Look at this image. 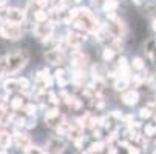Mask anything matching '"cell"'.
<instances>
[{
    "mask_svg": "<svg viewBox=\"0 0 156 154\" xmlns=\"http://www.w3.org/2000/svg\"><path fill=\"white\" fill-rule=\"evenodd\" d=\"M25 152L27 154H47V152H43L40 148H37V146H30L28 149H25Z\"/></svg>",
    "mask_w": 156,
    "mask_h": 154,
    "instance_id": "obj_28",
    "label": "cell"
},
{
    "mask_svg": "<svg viewBox=\"0 0 156 154\" xmlns=\"http://www.w3.org/2000/svg\"><path fill=\"white\" fill-rule=\"evenodd\" d=\"M144 133H145V136H153L154 133H156V126L154 125H145V129H144Z\"/></svg>",
    "mask_w": 156,
    "mask_h": 154,
    "instance_id": "obj_27",
    "label": "cell"
},
{
    "mask_svg": "<svg viewBox=\"0 0 156 154\" xmlns=\"http://www.w3.org/2000/svg\"><path fill=\"white\" fill-rule=\"evenodd\" d=\"M128 82L130 79H125V77H119L116 82H115V90L116 91H124L125 88L128 86Z\"/></svg>",
    "mask_w": 156,
    "mask_h": 154,
    "instance_id": "obj_16",
    "label": "cell"
},
{
    "mask_svg": "<svg viewBox=\"0 0 156 154\" xmlns=\"http://www.w3.org/2000/svg\"><path fill=\"white\" fill-rule=\"evenodd\" d=\"M83 126L82 125H79V123H76V125H70V129H68V136L71 140H77V139H82L83 136Z\"/></svg>",
    "mask_w": 156,
    "mask_h": 154,
    "instance_id": "obj_8",
    "label": "cell"
},
{
    "mask_svg": "<svg viewBox=\"0 0 156 154\" xmlns=\"http://www.w3.org/2000/svg\"><path fill=\"white\" fill-rule=\"evenodd\" d=\"M122 103H125V105H128V106H133L138 100H139V94H138V91H127V93H124L122 94Z\"/></svg>",
    "mask_w": 156,
    "mask_h": 154,
    "instance_id": "obj_9",
    "label": "cell"
},
{
    "mask_svg": "<svg viewBox=\"0 0 156 154\" xmlns=\"http://www.w3.org/2000/svg\"><path fill=\"white\" fill-rule=\"evenodd\" d=\"M48 19V12L43 11V9H39L34 12V20L37 22V23H43V22H47Z\"/></svg>",
    "mask_w": 156,
    "mask_h": 154,
    "instance_id": "obj_17",
    "label": "cell"
},
{
    "mask_svg": "<svg viewBox=\"0 0 156 154\" xmlns=\"http://www.w3.org/2000/svg\"><path fill=\"white\" fill-rule=\"evenodd\" d=\"M27 62H28V54L25 51H16V53L9 54L8 56V68H6V73L8 74H12V73L20 71L27 65Z\"/></svg>",
    "mask_w": 156,
    "mask_h": 154,
    "instance_id": "obj_1",
    "label": "cell"
},
{
    "mask_svg": "<svg viewBox=\"0 0 156 154\" xmlns=\"http://www.w3.org/2000/svg\"><path fill=\"white\" fill-rule=\"evenodd\" d=\"M25 111H27V114L28 116H34V113H36V106L33 105V103H30V105H25Z\"/></svg>",
    "mask_w": 156,
    "mask_h": 154,
    "instance_id": "obj_30",
    "label": "cell"
},
{
    "mask_svg": "<svg viewBox=\"0 0 156 154\" xmlns=\"http://www.w3.org/2000/svg\"><path fill=\"white\" fill-rule=\"evenodd\" d=\"M11 145V136L8 133H0V148H8Z\"/></svg>",
    "mask_w": 156,
    "mask_h": 154,
    "instance_id": "obj_18",
    "label": "cell"
},
{
    "mask_svg": "<svg viewBox=\"0 0 156 154\" xmlns=\"http://www.w3.org/2000/svg\"><path fill=\"white\" fill-rule=\"evenodd\" d=\"M104 146H105V145H104L102 142H96V143H93V145H91V148H90V149L93 151V154H96V152H101V151L104 149Z\"/></svg>",
    "mask_w": 156,
    "mask_h": 154,
    "instance_id": "obj_26",
    "label": "cell"
},
{
    "mask_svg": "<svg viewBox=\"0 0 156 154\" xmlns=\"http://www.w3.org/2000/svg\"><path fill=\"white\" fill-rule=\"evenodd\" d=\"M93 136H94L96 139H99V137H101V131H99V129H94V131H93Z\"/></svg>",
    "mask_w": 156,
    "mask_h": 154,
    "instance_id": "obj_38",
    "label": "cell"
},
{
    "mask_svg": "<svg viewBox=\"0 0 156 154\" xmlns=\"http://www.w3.org/2000/svg\"><path fill=\"white\" fill-rule=\"evenodd\" d=\"M33 3H36V5L40 6V8H43V6L48 5V0H33Z\"/></svg>",
    "mask_w": 156,
    "mask_h": 154,
    "instance_id": "obj_34",
    "label": "cell"
},
{
    "mask_svg": "<svg viewBox=\"0 0 156 154\" xmlns=\"http://www.w3.org/2000/svg\"><path fill=\"white\" fill-rule=\"evenodd\" d=\"M25 126H27V128H34V126H36V117H34V116H28Z\"/></svg>",
    "mask_w": 156,
    "mask_h": 154,
    "instance_id": "obj_29",
    "label": "cell"
},
{
    "mask_svg": "<svg viewBox=\"0 0 156 154\" xmlns=\"http://www.w3.org/2000/svg\"><path fill=\"white\" fill-rule=\"evenodd\" d=\"M107 15H108V19H110V20H116V19H118V17H116V14H115L113 11H110V12H107Z\"/></svg>",
    "mask_w": 156,
    "mask_h": 154,
    "instance_id": "obj_36",
    "label": "cell"
},
{
    "mask_svg": "<svg viewBox=\"0 0 156 154\" xmlns=\"http://www.w3.org/2000/svg\"><path fill=\"white\" fill-rule=\"evenodd\" d=\"M0 34L8 40H19L22 37V29L19 23H12V22H3L2 28H0Z\"/></svg>",
    "mask_w": 156,
    "mask_h": 154,
    "instance_id": "obj_2",
    "label": "cell"
},
{
    "mask_svg": "<svg viewBox=\"0 0 156 154\" xmlns=\"http://www.w3.org/2000/svg\"><path fill=\"white\" fill-rule=\"evenodd\" d=\"M127 149H128V154H139V148L138 146H131L130 145Z\"/></svg>",
    "mask_w": 156,
    "mask_h": 154,
    "instance_id": "obj_35",
    "label": "cell"
},
{
    "mask_svg": "<svg viewBox=\"0 0 156 154\" xmlns=\"http://www.w3.org/2000/svg\"><path fill=\"white\" fill-rule=\"evenodd\" d=\"M108 31L115 39H121L124 36V25L122 23H110L108 25Z\"/></svg>",
    "mask_w": 156,
    "mask_h": 154,
    "instance_id": "obj_10",
    "label": "cell"
},
{
    "mask_svg": "<svg viewBox=\"0 0 156 154\" xmlns=\"http://www.w3.org/2000/svg\"><path fill=\"white\" fill-rule=\"evenodd\" d=\"M73 63H74V67H80V68H83L85 65L88 63V57H87L83 53L76 51V53L73 54Z\"/></svg>",
    "mask_w": 156,
    "mask_h": 154,
    "instance_id": "obj_12",
    "label": "cell"
},
{
    "mask_svg": "<svg viewBox=\"0 0 156 154\" xmlns=\"http://www.w3.org/2000/svg\"><path fill=\"white\" fill-rule=\"evenodd\" d=\"M139 114H141V117H142V119H148V117L151 116V111H150L148 108H142Z\"/></svg>",
    "mask_w": 156,
    "mask_h": 154,
    "instance_id": "obj_33",
    "label": "cell"
},
{
    "mask_svg": "<svg viewBox=\"0 0 156 154\" xmlns=\"http://www.w3.org/2000/svg\"><path fill=\"white\" fill-rule=\"evenodd\" d=\"M0 154H6V152H0Z\"/></svg>",
    "mask_w": 156,
    "mask_h": 154,
    "instance_id": "obj_44",
    "label": "cell"
},
{
    "mask_svg": "<svg viewBox=\"0 0 156 154\" xmlns=\"http://www.w3.org/2000/svg\"><path fill=\"white\" fill-rule=\"evenodd\" d=\"M60 113H59V109H56V108H53V109H50V111L45 114V119H51V117H56V116H59Z\"/></svg>",
    "mask_w": 156,
    "mask_h": 154,
    "instance_id": "obj_31",
    "label": "cell"
},
{
    "mask_svg": "<svg viewBox=\"0 0 156 154\" xmlns=\"http://www.w3.org/2000/svg\"><path fill=\"white\" fill-rule=\"evenodd\" d=\"M133 120V116H128V117H125V122H131Z\"/></svg>",
    "mask_w": 156,
    "mask_h": 154,
    "instance_id": "obj_39",
    "label": "cell"
},
{
    "mask_svg": "<svg viewBox=\"0 0 156 154\" xmlns=\"http://www.w3.org/2000/svg\"><path fill=\"white\" fill-rule=\"evenodd\" d=\"M17 88H19V82L17 80H6L5 82V90L8 93H12L14 90H17Z\"/></svg>",
    "mask_w": 156,
    "mask_h": 154,
    "instance_id": "obj_20",
    "label": "cell"
},
{
    "mask_svg": "<svg viewBox=\"0 0 156 154\" xmlns=\"http://www.w3.org/2000/svg\"><path fill=\"white\" fill-rule=\"evenodd\" d=\"M54 77H56L59 86H65L66 83H68V79H66V73H65L63 70H57V71L54 73Z\"/></svg>",
    "mask_w": 156,
    "mask_h": 154,
    "instance_id": "obj_14",
    "label": "cell"
},
{
    "mask_svg": "<svg viewBox=\"0 0 156 154\" xmlns=\"http://www.w3.org/2000/svg\"><path fill=\"white\" fill-rule=\"evenodd\" d=\"M118 8V0H105L104 3V11L110 12V11H115Z\"/></svg>",
    "mask_w": 156,
    "mask_h": 154,
    "instance_id": "obj_19",
    "label": "cell"
},
{
    "mask_svg": "<svg viewBox=\"0 0 156 154\" xmlns=\"http://www.w3.org/2000/svg\"><path fill=\"white\" fill-rule=\"evenodd\" d=\"M65 149V143L60 139H51L47 143V154H62Z\"/></svg>",
    "mask_w": 156,
    "mask_h": 154,
    "instance_id": "obj_6",
    "label": "cell"
},
{
    "mask_svg": "<svg viewBox=\"0 0 156 154\" xmlns=\"http://www.w3.org/2000/svg\"><path fill=\"white\" fill-rule=\"evenodd\" d=\"M45 59L51 63V65H62L63 62H65V59H63V54L60 53V50H50L47 54H45Z\"/></svg>",
    "mask_w": 156,
    "mask_h": 154,
    "instance_id": "obj_7",
    "label": "cell"
},
{
    "mask_svg": "<svg viewBox=\"0 0 156 154\" xmlns=\"http://www.w3.org/2000/svg\"><path fill=\"white\" fill-rule=\"evenodd\" d=\"M16 145L22 149H28L31 146V139L23 134H16Z\"/></svg>",
    "mask_w": 156,
    "mask_h": 154,
    "instance_id": "obj_11",
    "label": "cell"
},
{
    "mask_svg": "<svg viewBox=\"0 0 156 154\" xmlns=\"http://www.w3.org/2000/svg\"><path fill=\"white\" fill-rule=\"evenodd\" d=\"M17 82H19V90H27V88H30V82H28V79H25V77L17 79Z\"/></svg>",
    "mask_w": 156,
    "mask_h": 154,
    "instance_id": "obj_25",
    "label": "cell"
},
{
    "mask_svg": "<svg viewBox=\"0 0 156 154\" xmlns=\"http://www.w3.org/2000/svg\"><path fill=\"white\" fill-rule=\"evenodd\" d=\"M2 102H3V99H2V97H0V103H2Z\"/></svg>",
    "mask_w": 156,
    "mask_h": 154,
    "instance_id": "obj_43",
    "label": "cell"
},
{
    "mask_svg": "<svg viewBox=\"0 0 156 154\" xmlns=\"http://www.w3.org/2000/svg\"><path fill=\"white\" fill-rule=\"evenodd\" d=\"M113 56H115V50H113V48L107 46V48L104 50V54H102V57H104V60H105V62H110L111 59H113Z\"/></svg>",
    "mask_w": 156,
    "mask_h": 154,
    "instance_id": "obj_21",
    "label": "cell"
},
{
    "mask_svg": "<svg viewBox=\"0 0 156 154\" xmlns=\"http://www.w3.org/2000/svg\"><path fill=\"white\" fill-rule=\"evenodd\" d=\"M131 67L135 68V70H138V71H142V70H144V67H145V65H144V62H142V59H141V57H136L135 60H133V63H131Z\"/></svg>",
    "mask_w": 156,
    "mask_h": 154,
    "instance_id": "obj_23",
    "label": "cell"
},
{
    "mask_svg": "<svg viewBox=\"0 0 156 154\" xmlns=\"http://www.w3.org/2000/svg\"><path fill=\"white\" fill-rule=\"evenodd\" d=\"M36 80H37V82H40V83H43L45 86H50V85H51V76L48 74V71H47V70L39 71V73L36 74Z\"/></svg>",
    "mask_w": 156,
    "mask_h": 154,
    "instance_id": "obj_13",
    "label": "cell"
},
{
    "mask_svg": "<svg viewBox=\"0 0 156 154\" xmlns=\"http://www.w3.org/2000/svg\"><path fill=\"white\" fill-rule=\"evenodd\" d=\"M85 36H83V31H71V33H68V36H66V43H68L70 46H73V48H79L82 43L85 42Z\"/></svg>",
    "mask_w": 156,
    "mask_h": 154,
    "instance_id": "obj_4",
    "label": "cell"
},
{
    "mask_svg": "<svg viewBox=\"0 0 156 154\" xmlns=\"http://www.w3.org/2000/svg\"><path fill=\"white\" fill-rule=\"evenodd\" d=\"M6 20L12 23H22L25 20V12L19 8H8L6 9Z\"/></svg>",
    "mask_w": 156,
    "mask_h": 154,
    "instance_id": "obj_5",
    "label": "cell"
},
{
    "mask_svg": "<svg viewBox=\"0 0 156 154\" xmlns=\"http://www.w3.org/2000/svg\"><path fill=\"white\" fill-rule=\"evenodd\" d=\"M111 116H113V117H116V119H122V114H121L119 111H115V113L111 114Z\"/></svg>",
    "mask_w": 156,
    "mask_h": 154,
    "instance_id": "obj_37",
    "label": "cell"
},
{
    "mask_svg": "<svg viewBox=\"0 0 156 154\" xmlns=\"http://www.w3.org/2000/svg\"><path fill=\"white\" fill-rule=\"evenodd\" d=\"M133 2H135V3H136V5H141V3H142V2H144V0H133Z\"/></svg>",
    "mask_w": 156,
    "mask_h": 154,
    "instance_id": "obj_40",
    "label": "cell"
},
{
    "mask_svg": "<svg viewBox=\"0 0 156 154\" xmlns=\"http://www.w3.org/2000/svg\"><path fill=\"white\" fill-rule=\"evenodd\" d=\"M53 34V23L51 22H43V23H37L34 28V36L40 40H48Z\"/></svg>",
    "mask_w": 156,
    "mask_h": 154,
    "instance_id": "obj_3",
    "label": "cell"
},
{
    "mask_svg": "<svg viewBox=\"0 0 156 154\" xmlns=\"http://www.w3.org/2000/svg\"><path fill=\"white\" fill-rule=\"evenodd\" d=\"M74 2H76V3H79V2H80V0H74Z\"/></svg>",
    "mask_w": 156,
    "mask_h": 154,
    "instance_id": "obj_42",
    "label": "cell"
},
{
    "mask_svg": "<svg viewBox=\"0 0 156 154\" xmlns=\"http://www.w3.org/2000/svg\"><path fill=\"white\" fill-rule=\"evenodd\" d=\"M63 117L59 114V116H56V117H51V119H45V122L48 123V126H51V128H57V126H60L62 123H63Z\"/></svg>",
    "mask_w": 156,
    "mask_h": 154,
    "instance_id": "obj_15",
    "label": "cell"
},
{
    "mask_svg": "<svg viewBox=\"0 0 156 154\" xmlns=\"http://www.w3.org/2000/svg\"><path fill=\"white\" fill-rule=\"evenodd\" d=\"M48 102H50L51 105H59V99H57V96H56L54 93H50V94H48Z\"/></svg>",
    "mask_w": 156,
    "mask_h": 154,
    "instance_id": "obj_32",
    "label": "cell"
},
{
    "mask_svg": "<svg viewBox=\"0 0 156 154\" xmlns=\"http://www.w3.org/2000/svg\"><path fill=\"white\" fill-rule=\"evenodd\" d=\"M8 68V57H0V76H3Z\"/></svg>",
    "mask_w": 156,
    "mask_h": 154,
    "instance_id": "obj_24",
    "label": "cell"
},
{
    "mask_svg": "<svg viewBox=\"0 0 156 154\" xmlns=\"http://www.w3.org/2000/svg\"><path fill=\"white\" fill-rule=\"evenodd\" d=\"M22 106H23V99L22 97H14L12 102H11V108L14 109V111H17V109H20Z\"/></svg>",
    "mask_w": 156,
    "mask_h": 154,
    "instance_id": "obj_22",
    "label": "cell"
},
{
    "mask_svg": "<svg viewBox=\"0 0 156 154\" xmlns=\"http://www.w3.org/2000/svg\"><path fill=\"white\" fill-rule=\"evenodd\" d=\"M153 29L156 31V20H153Z\"/></svg>",
    "mask_w": 156,
    "mask_h": 154,
    "instance_id": "obj_41",
    "label": "cell"
}]
</instances>
